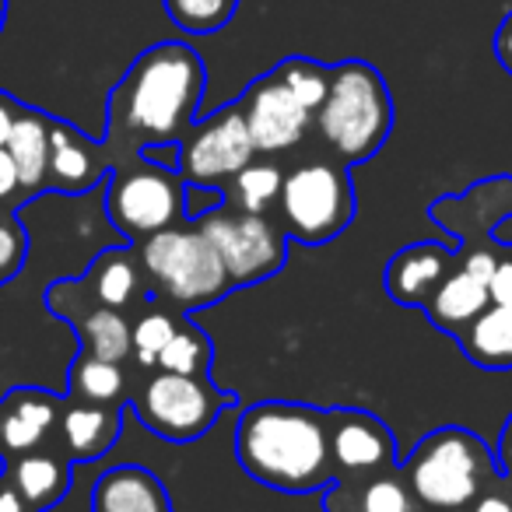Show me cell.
Masks as SVG:
<instances>
[{"mask_svg":"<svg viewBox=\"0 0 512 512\" xmlns=\"http://www.w3.org/2000/svg\"><path fill=\"white\" fill-rule=\"evenodd\" d=\"M207 88V67L190 43H155L137 53L106 106L102 151L120 165L151 148H179Z\"/></svg>","mask_w":512,"mask_h":512,"instance_id":"6da1fadb","label":"cell"},{"mask_svg":"<svg viewBox=\"0 0 512 512\" xmlns=\"http://www.w3.org/2000/svg\"><path fill=\"white\" fill-rule=\"evenodd\" d=\"M235 456L253 481L274 491L306 495L327 488L334 481L327 411L285 400L246 407L235 425Z\"/></svg>","mask_w":512,"mask_h":512,"instance_id":"7a4b0ae2","label":"cell"},{"mask_svg":"<svg viewBox=\"0 0 512 512\" xmlns=\"http://www.w3.org/2000/svg\"><path fill=\"white\" fill-rule=\"evenodd\" d=\"M316 130L344 165L379 155L393 130V99L386 78L365 60L330 67V88L316 109Z\"/></svg>","mask_w":512,"mask_h":512,"instance_id":"3957f363","label":"cell"},{"mask_svg":"<svg viewBox=\"0 0 512 512\" xmlns=\"http://www.w3.org/2000/svg\"><path fill=\"white\" fill-rule=\"evenodd\" d=\"M400 474L428 512H453L470 509L502 477V470L495 453L474 432L446 425L411 449Z\"/></svg>","mask_w":512,"mask_h":512,"instance_id":"277c9868","label":"cell"},{"mask_svg":"<svg viewBox=\"0 0 512 512\" xmlns=\"http://www.w3.org/2000/svg\"><path fill=\"white\" fill-rule=\"evenodd\" d=\"M137 260H141L144 285L183 313L214 306L235 288L218 249L200 232V225H172L148 235L144 242H137Z\"/></svg>","mask_w":512,"mask_h":512,"instance_id":"5b68a950","label":"cell"},{"mask_svg":"<svg viewBox=\"0 0 512 512\" xmlns=\"http://www.w3.org/2000/svg\"><path fill=\"white\" fill-rule=\"evenodd\" d=\"M278 225L285 235L323 246L337 239L355 218V186H351L348 165L341 158H309L285 172V183L278 193Z\"/></svg>","mask_w":512,"mask_h":512,"instance_id":"8992f818","label":"cell"},{"mask_svg":"<svg viewBox=\"0 0 512 512\" xmlns=\"http://www.w3.org/2000/svg\"><path fill=\"white\" fill-rule=\"evenodd\" d=\"M232 404V393L218 390L207 376H179L162 369H151V376L141 379V386L130 393L137 421L165 442L200 439Z\"/></svg>","mask_w":512,"mask_h":512,"instance_id":"52a82bcc","label":"cell"},{"mask_svg":"<svg viewBox=\"0 0 512 512\" xmlns=\"http://www.w3.org/2000/svg\"><path fill=\"white\" fill-rule=\"evenodd\" d=\"M186 183L179 169L148 162L144 155L120 162L106 179V214L130 242H144L162 228L179 225Z\"/></svg>","mask_w":512,"mask_h":512,"instance_id":"ba28073f","label":"cell"},{"mask_svg":"<svg viewBox=\"0 0 512 512\" xmlns=\"http://www.w3.org/2000/svg\"><path fill=\"white\" fill-rule=\"evenodd\" d=\"M197 225L218 249L235 288L267 281L285 267L288 235L271 214H246L221 204L211 214H204Z\"/></svg>","mask_w":512,"mask_h":512,"instance_id":"9c48e42d","label":"cell"},{"mask_svg":"<svg viewBox=\"0 0 512 512\" xmlns=\"http://www.w3.org/2000/svg\"><path fill=\"white\" fill-rule=\"evenodd\" d=\"M253 158V137H249L246 116L235 102V106H221L218 113L204 116L186 130V137L179 141L176 169L186 186L225 190L228 179L239 169H246Z\"/></svg>","mask_w":512,"mask_h":512,"instance_id":"30bf717a","label":"cell"},{"mask_svg":"<svg viewBox=\"0 0 512 512\" xmlns=\"http://www.w3.org/2000/svg\"><path fill=\"white\" fill-rule=\"evenodd\" d=\"M239 109L246 116L256 155H285L306 141L313 113L285 88L278 74H264L242 92Z\"/></svg>","mask_w":512,"mask_h":512,"instance_id":"8fae6325","label":"cell"},{"mask_svg":"<svg viewBox=\"0 0 512 512\" xmlns=\"http://www.w3.org/2000/svg\"><path fill=\"white\" fill-rule=\"evenodd\" d=\"M46 302H50L53 313L64 316L74 327L85 355L106 358V362H120V365L130 358V330H134V323L120 309L99 306L95 299H88L78 281H57L46 292Z\"/></svg>","mask_w":512,"mask_h":512,"instance_id":"7c38bea8","label":"cell"},{"mask_svg":"<svg viewBox=\"0 0 512 512\" xmlns=\"http://www.w3.org/2000/svg\"><path fill=\"white\" fill-rule=\"evenodd\" d=\"M327 435L334 477H362L397 467V439L376 414L355 407L327 411Z\"/></svg>","mask_w":512,"mask_h":512,"instance_id":"4fadbf2b","label":"cell"},{"mask_svg":"<svg viewBox=\"0 0 512 512\" xmlns=\"http://www.w3.org/2000/svg\"><path fill=\"white\" fill-rule=\"evenodd\" d=\"M64 400L39 386H15L0 397V460L36 453L57 435Z\"/></svg>","mask_w":512,"mask_h":512,"instance_id":"5bb4252c","label":"cell"},{"mask_svg":"<svg viewBox=\"0 0 512 512\" xmlns=\"http://www.w3.org/2000/svg\"><path fill=\"white\" fill-rule=\"evenodd\" d=\"M456 256L442 242H414L404 246L400 253L390 256L386 264V295L400 306L425 309L428 299L435 295V288L446 281V274L453 271Z\"/></svg>","mask_w":512,"mask_h":512,"instance_id":"9a60e30c","label":"cell"},{"mask_svg":"<svg viewBox=\"0 0 512 512\" xmlns=\"http://www.w3.org/2000/svg\"><path fill=\"white\" fill-rule=\"evenodd\" d=\"M323 512H428L414 498L400 467L362 477H334L323 495Z\"/></svg>","mask_w":512,"mask_h":512,"instance_id":"2e32d148","label":"cell"},{"mask_svg":"<svg viewBox=\"0 0 512 512\" xmlns=\"http://www.w3.org/2000/svg\"><path fill=\"white\" fill-rule=\"evenodd\" d=\"M109 155L102 151V141H88L78 127L64 120L50 123V172L46 186L60 193H85L106 176Z\"/></svg>","mask_w":512,"mask_h":512,"instance_id":"e0dca14e","label":"cell"},{"mask_svg":"<svg viewBox=\"0 0 512 512\" xmlns=\"http://www.w3.org/2000/svg\"><path fill=\"white\" fill-rule=\"evenodd\" d=\"M123 432V407L85 404V400H64L57 421L60 449L71 456V463L102 460L120 442Z\"/></svg>","mask_w":512,"mask_h":512,"instance_id":"ac0fdd59","label":"cell"},{"mask_svg":"<svg viewBox=\"0 0 512 512\" xmlns=\"http://www.w3.org/2000/svg\"><path fill=\"white\" fill-rule=\"evenodd\" d=\"M92 512H172V502L151 470L123 463L95 481Z\"/></svg>","mask_w":512,"mask_h":512,"instance_id":"d6986e66","label":"cell"},{"mask_svg":"<svg viewBox=\"0 0 512 512\" xmlns=\"http://www.w3.org/2000/svg\"><path fill=\"white\" fill-rule=\"evenodd\" d=\"M78 285L99 306L120 309V313L130 309L144 295V271H141V260H137V249L120 246L99 253L85 278H78Z\"/></svg>","mask_w":512,"mask_h":512,"instance_id":"ffe728a7","label":"cell"},{"mask_svg":"<svg viewBox=\"0 0 512 512\" xmlns=\"http://www.w3.org/2000/svg\"><path fill=\"white\" fill-rule=\"evenodd\" d=\"M488 306H491L488 281H481L477 274H470L467 267L460 264L446 274V281H442L439 288H435L425 313H428V320H432V327H439L442 334L460 337Z\"/></svg>","mask_w":512,"mask_h":512,"instance_id":"44dd1931","label":"cell"},{"mask_svg":"<svg viewBox=\"0 0 512 512\" xmlns=\"http://www.w3.org/2000/svg\"><path fill=\"white\" fill-rule=\"evenodd\" d=\"M71 456L60 449H36V453H25L18 460L8 463V477L15 481V488L22 491L25 505L32 512H46L50 505H57L60 498L71 488Z\"/></svg>","mask_w":512,"mask_h":512,"instance_id":"7402d4cb","label":"cell"},{"mask_svg":"<svg viewBox=\"0 0 512 512\" xmlns=\"http://www.w3.org/2000/svg\"><path fill=\"white\" fill-rule=\"evenodd\" d=\"M50 123L53 116H46L43 109L25 106L8 137V155L15 158L25 193L46 190V172H50Z\"/></svg>","mask_w":512,"mask_h":512,"instance_id":"603a6c76","label":"cell"},{"mask_svg":"<svg viewBox=\"0 0 512 512\" xmlns=\"http://www.w3.org/2000/svg\"><path fill=\"white\" fill-rule=\"evenodd\" d=\"M456 341H460L463 355L474 365H481V369H512V306H495L491 302Z\"/></svg>","mask_w":512,"mask_h":512,"instance_id":"cb8c5ba5","label":"cell"},{"mask_svg":"<svg viewBox=\"0 0 512 512\" xmlns=\"http://www.w3.org/2000/svg\"><path fill=\"white\" fill-rule=\"evenodd\" d=\"M71 400H85V404H106L123 407L130 397L127 372L120 362H106V358H92L81 351L71 365Z\"/></svg>","mask_w":512,"mask_h":512,"instance_id":"d4e9b609","label":"cell"},{"mask_svg":"<svg viewBox=\"0 0 512 512\" xmlns=\"http://www.w3.org/2000/svg\"><path fill=\"white\" fill-rule=\"evenodd\" d=\"M281 183H285V172L281 165L274 162H253L246 169H239L228 186L221 193L228 197L225 207H235V211H246V214H267L274 204H278V193H281Z\"/></svg>","mask_w":512,"mask_h":512,"instance_id":"484cf974","label":"cell"},{"mask_svg":"<svg viewBox=\"0 0 512 512\" xmlns=\"http://www.w3.org/2000/svg\"><path fill=\"white\" fill-rule=\"evenodd\" d=\"M165 15L186 36H214L239 11V0H162Z\"/></svg>","mask_w":512,"mask_h":512,"instance_id":"4316f807","label":"cell"},{"mask_svg":"<svg viewBox=\"0 0 512 512\" xmlns=\"http://www.w3.org/2000/svg\"><path fill=\"white\" fill-rule=\"evenodd\" d=\"M211 358H214L211 337H207L200 327H193V323H179L169 348H165L162 358H158V369L179 372V376H207Z\"/></svg>","mask_w":512,"mask_h":512,"instance_id":"83f0119b","label":"cell"},{"mask_svg":"<svg viewBox=\"0 0 512 512\" xmlns=\"http://www.w3.org/2000/svg\"><path fill=\"white\" fill-rule=\"evenodd\" d=\"M179 330V320L172 313H162V309H151V313H141L130 330V358L137 362V369H158V358L169 348L172 334Z\"/></svg>","mask_w":512,"mask_h":512,"instance_id":"f1b7e54d","label":"cell"},{"mask_svg":"<svg viewBox=\"0 0 512 512\" xmlns=\"http://www.w3.org/2000/svg\"><path fill=\"white\" fill-rule=\"evenodd\" d=\"M274 74H278V78L285 81L288 92H292L295 99H299L302 106L316 116V109H320L323 99H327L330 67L316 64V60H309V57H288V60H281V64L274 67Z\"/></svg>","mask_w":512,"mask_h":512,"instance_id":"f546056e","label":"cell"},{"mask_svg":"<svg viewBox=\"0 0 512 512\" xmlns=\"http://www.w3.org/2000/svg\"><path fill=\"white\" fill-rule=\"evenodd\" d=\"M29 256V235L15 211L0 207V281H11Z\"/></svg>","mask_w":512,"mask_h":512,"instance_id":"4dcf8cb0","label":"cell"},{"mask_svg":"<svg viewBox=\"0 0 512 512\" xmlns=\"http://www.w3.org/2000/svg\"><path fill=\"white\" fill-rule=\"evenodd\" d=\"M221 190H207V186H186V197H183V214L190 221H200L204 214H211L214 207H221Z\"/></svg>","mask_w":512,"mask_h":512,"instance_id":"1f68e13d","label":"cell"},{"mask_svg":"<svg viewBox=\"0 0 512 512\" xmlns=\"http://www.w3.org/2000/svg\"><path fill=\"white\" fill-rule=\"evenodd\" d=\"M470 512H512V481L509 477H498V481L470 505Z\"/></svg>","mask_w":512,"mask_h":512,"instance_id":"d6a6232c","label":"cell"},{"mask_svg":"<svg viewBox=\"0 0 512 512\" xmlns=\"http://www.w3.org/2000/svg\"><path fill=\"white\" fill-rule=\"evenodd\" d=\"M488 295L495 306H512V260H498L488 278Z\"/></svg>","mask_w":512,"mask_h":512,"instance_id":"836d02e7","label":"cell"},{"mask_svg":"<svg viewBox=\"0 0 512 512\" xmlns=\"http://www.w3.org/2000/svg\"><path fill=\"white\" fill-rule=\"evenodd\" d=\"M22 193V176H18L15 158L8 155V148H0V207L11 204V200Z\"/></svg>","mask_w":512,"mask_h":512,"instance_id":"e575fe53","label":"cell"},{"mask_svg":"<svg viewBox=\"0 0 512 512\" xmlns=\"http://www.w3.org/2000/svg\"><path fill=\"white\" fill-rule=\"evenodd\" d=\"M491 46H495V60L502 64V71L512 78V11L502 18V22H498L495 43H491Z\"/></svg>","mask_w":512,"mask_h":512,"instance_id":"d590c367","label":"cell"},{"mask_svg":"<svg viewBox=\"0 0 512 512\" xmlns=\"http://www.w3.org/2000/svg\"><path fill=\"white\" fill-rule=\"evenodd\" d=\"M22 109L25 106L15 99V95H8L4 88H0V148H8V137H11V130H15Z\"/></svg>","mask_w":512,"mask_h":512,"instance_id":"8d00e7d4","label":"cell"},{"mask_svg":"<svg viewBox=\"0 0 512 512\" xmlns=\"http://www.w3.org/2000/svg\"><path fill=\"white\" fill-rule=\"evenodd\" d=\"M460 264L467 267L470 274H477L481 281H488V278H491V271H495V264H498V256H491L488 249H470V253L463 256Z\"/></svg>","mask_w":512,"mask_h":512,"instance_id":"74e56055","label":"cell"},{"mask_svg":"<svg viewBox=\"0 0 512 512\" xmlns=\"http://www.w3.org/2000/svg\"><path fill=\"white\" fill-rule=\"evenodd\" d=\"M0 512H32L29 505H25L22 491H18L15 481L8 477V470L0 474Z\"/></svg>","mask_w":512,"mask_h":512,"instance_id":"f35d334b","label":"cell"},{"mask_svg":"<svg viewBox=\"0 0 512 512\" xmlns=\"http://www.w3.org/2000/svg\"><path fill=\"white\" fill-rule=\"evenodd\" d=\"M495 460H498V470H502V477H509V481H512V414L505 418L502 435H498Z\"/></svg>","mask_w":512,"mask_h":512,"instance_id":"ab89813d","label":"cell"},{"mask_svg":"<svg viewBox=\"0 0 512 512\" xmlns=\"http://www.w3.org/2000/svg\"><path fill=\"white\" fill-rule=\"evenodd\" d=\"M4 22H8V0H0V32H4Z\"/></svg>","mask_w":512,"mask_h":512,"instance_id":"60d3db41","label":"cell"},{"mask_svg":"<svg viewBox=\"0 0 512 512\" xmlns=\"http://www.w3.org/2000/svg\"><path fill=\"white\" fill-rule=\"evenodd\" d=\"M453 512H470V509H453Z\"/></svg>","mask_w":512,"mask_h":512,"instance_id":"b9f144b4","label":"cell"}]
</instances>
